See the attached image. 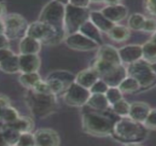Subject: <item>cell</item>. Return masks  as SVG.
I'll return each mask as SVG.
<instances>
[{"label":"cell","mask_w":156,"mask_h":146,"mask_svg":"<svg viewBox=\"0 0 156 146\" xmlns=\"http://www.w3.org/2000/svg\"><path fill=\"white\" fill-rule=\"evenodd\" d=\"M100 75L93 67L82 70L76 76L75 82L85 89L90 90L99 79Z\"/></svg>","instance_id":"obj_18"},{"label":"cell","mask_w":156,"mask_h":146,"mask_svg":"<svg viewBox=\"0 0 156 146\" xmlns=\"http://www.w3.org/2000/svg\"><path fill=\"white\" fill-rule=\"evenodd\" d=\"M17 146H35V139L34 134L31 132L21 133Z\"/></svg>","instance_id":"obj_36"},{"label":"cell","mask_w":156,"mask_h":146,"mask_svg":"<svg viewBox=\"0 0 156 146\" xmlns=\"http://www.w3.org/2000/svg\"><path fill=\"white\" fill-rule=\"evenodd\" d=\"M127 146H140V145H137V144H128V145Z\"/></svg>","instance_id":"obj_52"},{"label":"cell","mask_w":156,"mask_h":146,"mask_svg":"<svg viewBox=\"0 0 156 146\" xmlns=\"http://www.w3.org/2000/svg\"><path fill=\"white\" fill-rule=\"evenodd\" d=\"M3 12H4V6L0 3V19H1Z\"/></svg>","instance_id":"obj_50"},{"label":"cell","mask_w":156,"mask_h":146,"mask_svg":"<svg viewBox=\"0 0 156 146\" xmlns=\"http://www.w3.org/2000/svg\"><path fill=\"white\" fill-rule=\"evenodd\" d=\"M65 5L59 1H51L41 10L38 21L50 25L65 35L64 21Z\"/></svg>","instance_id":"obj_4"},{"label":"cell","mask_w":156,"mask_h":146,"mask_svg":"<svg viewBox=\"0 0 156 146\" xmlns=\"http://www.w3.org/2000/svg\"><path fill=\"white\" fill-rule=\"evenodd\" d=\"M108 86L103 81L102 79L100 78L93 86H92L90 91L91 93H101L106 94V91L108 89Z\"/></svg>","instance_id":"obj_37"},{"label":"cell","mask_w":156,"mask_h":146,"mask_svg":"<svg viewBox=\"0 0 156 146\" xmlns=\"http://www.w3.org/2000/svg\"><path fill=\"white\" fill-rule=\"evenodd\" d=\"M112 135L116 140L128 144H137L144 141L147 136V129L144 124L136 121L129 117L116 121Z\"/></svg>","instance_id":"obj_1"},{"label":"cell","mask_w":156,"mask_h":146,"mask_svg":"<svg viewBox=\"0 0 156 146\" xmlns=\"http://www.w3.org/2000/svg\"><path fill=\"white\" fill-rule=\"evenodd\" d=\"M105 95L111 106L123 99L122 93L118 87H109Z\"/></svg>","instance_id":"obj_34"},{"label":"cell","mask_w":156,"mask_h":146,"mask_svg":"<svg viewBox=\"0 0 156 146\" xmlns=\"http://www.w3.org/2000/svg\"><path fill=\"white\" fill-rule=\"evenodd\" d=\"M0 131L9 145L16 146L17 145L21 133L5 124H3V126L0 129Z\"/></svg>","instance_id":"obj_26"},{"label":"cell","mask_w":156,"mask_h":146,"mask_svg":"<svg viewBox=\"0 0 156 146\" xmlns=\"http://www.w3.org/2000/svg\"><path fill=\"white\" fill-rule=\"evenodd\" d=\"M10 102L8 97L5 95L0 94V107L5 109V108L10 107Z\"/></svg>","instance_id":"obj_45"},{"label":"cell","mask_w":156,"mask_h":146,"mask_svg":"<svg viewBox=\"0 0 156 146\" xmlns=\"http://www.w3.org/2000/svg\"><path fill=\"white\" fill-rule=\"evenodd\" d=\"M26 35L45 45L57 44L65 37L64 34L58 32L54 27L39 21L29 25Z\"/></svg>","instance_id":"obj_5"},{"label":"cell","mask_w":156,"mask_h":146,"mask_svg":"<svg viewBox=\"0 0 156 146\" xmlns=\"http://www.w3.org/2000/svg\"><path fill=\"white\" fill-rule=\"evenodd\" d=\"M128 76L132 77L139 83L141 87L147 88L155 82L156 76L152 71L150 63L144 59L129 64L127 69Z\"/></svg>","instance_id":"obj_7"},{"label":"cell","mask_w":156,"mask_h":146,"mask_svg":"<svg viewBox=\"0 0 156 146\" xmlns=\"http://www.w3.org/2000/svg\"><path fill=\"white\" fill-rule=\"evenodd\" d=\"M19 57L20 72L22 73H37L41 66V59L37 54H20Z\"/></svg>","instance_id":"obj_15"},{"label":"cell","mask_w":156,"mask_h":146,"mask_svg":"<svg viewBox=\"0 0 156 146\" xmlns=\"http://www.w3.org/2000/svg\"><path fill=\"white\" fill-rule=\"evenodd\" d=\"M9 46H10V40L5 35V34H1L0 35V49L9 48Z\"/></svg>","instance_id":"obj_44"},{"label":"cell","mask_w":156,"mask_h":146,"mask_svg":"<svg viewBox=\"0 0 156 146\" xmlns=\"http://www.w3.org/2000/svg\"><path fill=\"white\" fill-rule=\"evenodd\" d=\"M147 18L140 13H134L128 19V28L133 30H142Z\"/></svg>","instance_id":"obj_32"},{"label":"cell","mask_w":156,"mask_h":146,"mask_svg":"<svg viewBox=\"0 0 156 146\" xmlns=\"http://www.w3.org/2000/svg\"><path fill=\"white\" fill-rule=\"evenodd\" d=\"M151 108L147 103L144 102H135L130 104L128 117L136 121L144 124L147 118Z\"/></svg>","instance_id":"obj_16"},{"label":"cell","mask_w":156,"mask_h":146,"mask_svg":"<svg viewBox=\"0 0 156 146\" xmlns=\"http://www.w3.org/2000/svg\"><path fill=\"white\" fill-rule=\"evenodd\" d=\"M0 146H10L8 142H6V140H5L1 131H0Z\"/></svg>","instance_id":"obj_46"},{"label":"cell","mask_w":156,"mask_h":146,"mask_svg":"<svg viewBox=\"0 0 156 146\" xmlns=\"http://www.w3.org/2000/svg\"><path fill=\"white\" fill-rule=\"evenodd\" d=\"M5 26V35L9 40L16 39L26 36L29 25L23 16L19 14H9L3 20Z\"/></svg>","instance_id":"obj_8"},{"label":"cell","mask_w":156,"mask_h":146,"mask_svg":"<svg viewBox=\"0 0 156 146\" xmlns=\"http://www.w3.org/2000/svg\"><path fill=\"white\" fill-rule=\"evenodd\" d=\"M101 12L107 19L114 24L126 19L128 13V8L121 3L113 2L101 10Z\"/></svg>","instance_id":"obj_11"},{"label":"cell","mask_w":156,"mask_h":146,"mask_svg":"<svg viewBox=\"0 0 156 146\" xmlns=\"http://www.w3.org/2000/svg\"><path fill=\"white\" fill-rule=\"evenodd\" d=\"M46 82L48 83L52 93L54 95H57L58 93L66 91V89L68 88V86L65 85L64 83L56 80V79H46Z\"/></svg>","instance_id":"obj_35"},{"label":"cell","mask_w":156,"mask_h":146,"mask_svg":"<svg viewBox=\"0 0 156 146\" xmlns=\"http://www.w3.org/2000/svg\"><path fill=\"white\" fill-rule=\"evenodd\" d=\"M121 92L130 93L138 91L141 88L140 85L132 77L127 76L118 86Z\"/></svg>","instance_id":"obj_30"},{"label":"cell","mask_w":156,"mask_h":146,"mask_svg":"<svg viewBox=\"0 0 156 146\" xmlns=\"http://www.w3.org/2000/svg\"><path fill=\"white\" fill-rule=\"evenodd\" d=\"M35 146H59L60 138L55 130L49 128L38 129L34 134Z\"/></svg>","instance_id":"obj_12"},{"label":"cell","mask_w":156,"mask_h":146,"mask_svg":"<svg viewBox=\"0 0 156 146\" xmlns=\"http://www.w3.org/2000/svg\"><path fill=\"white\" fill-rule=\"evenodd\" d=\"M16 146H17V145H16Z\"/></svg>","instance_id":"obj_53"},{"label":"cell","mask_w":156,"mask_h":146,"mask_svg":"<svg viewBox=\"0 0 156 146\" xmlns=\"http://www.w3.org/2000/svg\"><path fill=\"white\" fill-rule=\"evenodd\" d=\"M87 105L96 111L105 112L110 106L105 94L101 93H91Z\"/></svg>","instance_id":"obj_22"},{"label":"cell","mask_w":156,"mask_h":146,"mask_svg":"<svg viewBox=\"0 0 156 146\" xmlns=\"http://www.w3.org/2000/svg\"><path fill=\"white\" fill-rule=\"evenodd\" d=\"M108 36L116 42H124L130 37V32L128 27L115 24L108 32Z\"/></svg>","instance_id":"obj_24"},{"label":"cell","mask_w":156,"mask_h":146,"mask_svg":"<svg viewBox=\"0 0 156 146\" xmlns=\"http://www.w3.org/2000/svg\"><path fill=\"white\" fill-rule=\"evenodd\" d=\"M90 12L88 8H81L68 4L65 5L64 28L65 35L76 33L85 22L90 19Z\"/></svg>","instance_id":"obj_6"},{"label":"cell","mask_w":156,"mask_h":146,"mask_svg":"<svg viewBox=\"0 0 156 146\" xmlns=\"http://www.w3.org/2000/svg\"><path fill=\"white\" fill-rule=\"evenodd\" d=\"M41 49V42L29 36H24L19 43V51L21 55L37 54Z\"/></svg>","instance_id":"obj_19"},{"label":"cell","mask_w":156,"mask_h":146,"mask_svg":"<svg viewBox=\"0 0 156 146\" xmlns=\"http://www.w3.org/2000/svg\"><path fill=\"white\" fill-rule=\"evenodd\" d=\"M150 66H151V68H152V71H153L154 74H155V76H156V62L150 63Z\"/></svg>","instance_id":"obj_48"},{"label":"cell","mask_w":156,"mask_h":146,"mask_svg":"<svg viewBox=\"0 0 156 146\" xmlns=\"http://www.w3.org/2000/svg\"><path fill=\"white\" fill-rule=\"evenodd\" d=\"M14 55L13 52L10 50L9 48H3L0 49V63L2 62L5 59H8L9 57Z\"/></svg>","instance_id":"obj_42"},{"label":"cell","mask_w":156,"mask_h":146,"mask_svg":"<svg viewBox=\"0 0 156 146\" xmlns=\"http://www.w3.org/2000/svg\"><path fill=\"white\" fill-rule=\"evenodd\" d=\"M41 77L37 73H22L20 75L19 80L23 87L32 90L35 86V85L41 80Z\"/></svg>","instance_id":"obj_28"},{"label":"cell","mask_w":156,"mask_h":146,"mask_svg":"<svg viewBox=\"0 0 156 146\" xmlns=\"http://www.w3.org/2000/svg\"><path fill=\"white\" fill-rule=\"evenodd\" d=\"M34 91L40 93H52L51 91L49 86H48V83L46 81H43V80H40L35 86L33 88ZM53 94V93H52Z\"/></svg>","instance_id":"obj_39"},{"label":"cell","mask_w":156,"mask_h":146,"mask_svg":"<svg viewBox=\"0 0 156 146\" xmlns=\"http://www.w3.org/2000/svg\"><path fill=\"white\" fill-rule=\"evenodd\" d=\"M144 8L152 15L156 16V0H149L144 2Z\"/></svg>","instance_id":"obj_41"},{"label":"cell","mask_w":156,"mask_h":146,"mask_svg":"<svg viewBox=\"0 0 156 146\" xmlns=\"http://www.w3.org/2000/svg\"><path fill=\"white\" fill-rule=\"evenodd\" d=\"M90 96L91 93L90 90L74 82L65 91L64 102L72 107H81L86 105Z\"/></svg>","instance_id":"obj_9"},{"label":"cell","mask_w":156,"mask_h":146,"mask_svg":"<svg viewBox=\"0 0 156 146\" xmlns=\"http://www.w3.org/2000/svg\"><path fill=\"white\" fill-rule=\"evenodd\" d=\"M5 33V26H4V23H3V20L0 19V35L1 34Z\"/></svg>","instance_id":"obj_47"},{"label":"cell","mask_w":156,"mask_h":146,"mask_svg":"<svg viewBox=\"0 0 156 146\" xmlns=\"http://www.w3.org/2000/svg\"><path fill=\"white\" fill-rule=\"evenodd\" d=\"M65 42L70 48L79 51H90L97 49L100 46L79 32L65 37Z\"/></svg>","instance_id":"obj_10"},{"label":"cell","mask_w":156,"mask_h":146,"mask_svg":"<svg viewBox=\"0 0 156 146\" xmlns=\"http://www.w3.org/2000/svg\"><path fill=\"white\" fill-rule=\"evenodd\" d=\"M47 79H56L61 82L64 83L65 85L69 86L73 83L75 82L76 76L73 74L65 70H57L52 72L47 77Z\"/></svg>","instance_id":"obj_27"},{"label":"cell","mask_w":156,"mask_h":146,"mask_svg":"<svg viewBox=\"0 0 156 146\" xmlns=\"http://www.w3.org/2000/svg\"><path fill=\"white\" fill-rule=\"evenodd\" d=\"M128 76L127 69L121 64L114 66L106 75L101 77L108 85V87H118L126 77Z\"/></svg>","instance_id":"obj_14"},{"label":"cell","mask_w":156,"mask_h":146,"mask_svg":"<svg viewBox=\"0 0 156 146\" xmlns=\"http://www.w3.org/2000/svg\"><path fill=\"white\" fill-rule=\"evenodd\" d=\"M5 125L12 128L21 134V133L25 132H31L34 128V121L30 117L20 116L14 122L5 124Z\"/></svg>","instance_id":"obj_23"},{"label":"cell","mask_w":156,"mask_h":146,"mask_svg":"<svg viewBox=\"0 0 156 146\" xmlns=\"http://www.w3.org/2000/svg\"><path fill=\"white\" fill-rule=\"evenodd\" d=\"M121 62L131 64L142 59V48L139 45H128L118 50Z\"/></svg>","instance_id":"obj_13"},{"label":"cell","mask_w":156,"mask_h":146,"mask_svg":"<svg viewBox=\"0 0 156 146\" xmlns=\"http://www.w3.org/2000/svg\"><path fill=\"white\" fill-rule=\"evenodd\" d=\"M82 128L85 132L96 137L112 135L116 121L102 112H87L82 116Z\"/></svg>","instance_id":"obj_2"},{"label":"cell","mask_w":156,"mask_h":146,"mask_svg":"<svg viewBox=\"0 0 156 146\" xmlns=\"http://www.w3.org/2000/svg\"><path fill=\"white\" fill-rule=\"evenodd\" d=\"M69 4L73 5V6L77 7V8H88L89 5H90V2L89 1H80V0H78V1H70L68 2Z\"/></svg>","instance_id":"obj_43"},{"label":"cell","mask_w":156,"mask_h":146,"mask_svg":"<svg viewBox=\"0 0 156 146\" xmlns=\"http://www.w3.org/2000/svg\"><path fill=\"white\" fill-rule=\"evenodd\" d=\"M2 112H3V109H2V108L0 107V120L2 119Z\"/></svg>","instance_id":"obj_51"},{"label":"cell","mask_w":156,"mask_h":146,"mask_svg":"<svg viewBox=\"0 0 156 146\" xmlns=\"http://www.w3.org/2000/svg\"><path fill=\"white\" fill-rule=\"evenodd\" d=\"M19 113L16 109L12 107L11 106L3 109L2 115V121L5 124H10L14 122L19 118Z\"/></svg>","instance_id":"obj_33"},{"label":"cell","mask_w":156,"mask_h":146,"mask_svg":"<svg viewBox=\"0 0 156 146\" xmlns=\"http://www.w3.org/2000/svg\"><path fill=\"white\" fill-rule=\"evenodd\" d=\"M150 40L156 44V31L153 33V35H152V37H151V39H150Z\"/></svg>","instance_id":"obj_49"},{"label":"cell","mask_w":156,"mask_h":146,"mask_svg":"<svg viewBox=\"0 0 156 146\" xmlns=\"http://www.w3.org/2000/svg\"><path fill=\"white\" fill-rule=\"evenodd\" d=\"M142 31L154 33L156 31V20L154 19H146Z\"/></svg>","instance_id":"obj_40"},{"label":"cell","mask_w":156,"mask_h":146,"mask_svg":"<svg viewBox=\"0 0 156 146\" xmlns=\"http://www.w3.org/2000/svg\"><path fill=\"white\" fill-rule=\"evenodd\" d=\"M26 102L32 113L39 118L51 114L57 107L56 95L40 93L30 90L26 96Z\"/></svg>","instance_id":"obj_3"},{"label":"cell","mask_w":156,"mask_h":146,"mask_svg":"<svg viewBox=\"0 0 156 146\" xmlns=\"http://www.w3.org/2000/svg\"><path fill=\"white\" fill-rule=\"evenodd\" d=\"M0 70L8 74H16L20 72L19 56L14 54L0 63Z\"/></svg>","instance_id":"obj_25"},{"label":"cell","mask_w":156,"mask_h":146,"mask_svg":"<svg viewBox=\"0 0 156 146\" xmlns=\"http://www.w3.org/2000/svg\"><path fill=\"white\" fill-rule=\"evenodd\" d=\"M90 21L98 29L100 32L106 33H108L115 25L107 19L101 11L90 12Z\"/></svg>","instance_id":"obj_20"},{"label":"cell","mask_w":156,"mask_h":146,"mask_svg":"<svg viewBox=\"0 0 156 146\" xmlns=\"http://www.w3.org/2000/svg\"><path fill=\"white\" fill-rule=\"evenodd\" d=\"M79 32H80L83 35L86 36L89 39L93 40L99 46H101L103 44V39L102 36L101 35V32L90 21V19L81 26Z\"/></svg>","instance_id":"obj_21"},{"label":"cell","mask_w":156,"mask_h":146,"mask_svg":"<svg viewBox=\"0 0 156 146\" xmlns=\"http://www.w3.org/2000/svg\"><path fill=\"white\" fill-rule=\"evenodd\" d=\"M98 59L114 65L122 64L118 50L109 45H104L100 47L98 52Z\"/></svg>","instance_id":"obj_17"},{"label":"cell","mask_w":156,"mask_h":146,"mask_svg":"<svg viewBox=\"0 0 156 146\" xmlns=\"http://www.w3.org/2000/svg\"><path fill=\"white\" fill-rule=\"evenodd\" d=\"M147 129H156V109H151L147 118L144 122Z\"/></svg>","instance_id":"obj_38"},{"label":"cell","mask_w":156,"mask_h":146,"mask_svg":"<svg viewBox=\"0 0 156 146\" xmlns=\"http://www.w3.org/2000/svg\"><path fill=\"white\" fill-rule=\"evenodd\" d=\"M142 48V59L147 62H155L156 60V44L151 40L145 42Z\"/></svg>","instance_id":"obj_29"},{"label":"cell","mask_w":156,"mask_h":146,"mask_svg":"<svg viewBox=\"0 0 156 146\" xmlns=\"http://www.w3.org/2000/svg\"><path fill=\"white\" fill-rule=\"evenodd\" d=\"M112 110L114 113L117 115H119L121 118L123 117H128L130 112V104L128 103L124 99H122L119 102H116L113 105H112Z\"/></svg>","instance_id":"obj_31"}]
</instances>
